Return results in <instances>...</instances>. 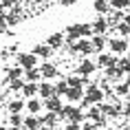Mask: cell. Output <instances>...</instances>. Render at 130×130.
<instances>
[{"mask_svg":"<svg viewBox=\"0 0 130 130\" xmlns=\"http://www.w3.org/2000/svg\"><path fill=\"white\" fill-rule=\"evenodd\" d=\"M66 35L71 38H75V40H82V38H93V27H90V22H75V24H69L66 27Z\"/></svg>","mask_w":130,"mask_h":130,"instance_id":"1","label":"cell"},{"mask_svg":"<svg viewBox=\"0 0 130 130\" xmlns=\"http://www.w3.org/2000/svg\"><path fill=\"white\" fill-rule=\"evenodd\" d=\"M38 69H40V75L42 79H55V77L60 75V69L55 66V64H51V62H42V64H38Z\"/></svg>","mask_w":130,"mask_h":130,"instance_id":"2","label":"cell"},{"mask_svg":"<svg viewBox=\"0 0 130 130\" xmlns=\"http://www.w3.org/2000/svg\"><path fill=\"white\" fill-rule=\"evenodd\" d=\"M117 62H119V55H112V53H97V62H95V66L97 71L99 69H106V66H115Z\"/></svg>","mask_w":130,"mask_h":130,"instance_id":"3","label":"cell"},{"mask_svg":"<svg viewBox=\"0 0 130 130\" xmlns=\"http://www.w3.org/2000/svg\"><path fill=\"white\" fill-rule=\"evenodd\" d=\"M106 46L110 48L112 55H121V53L128 51V40H126V38H112V40H108Z\"/></svg>","mask_w":130,"mask_h":130,"instance_id":"4","label":"cell"},{"mask_svg":"<svg viewBox=\"0 0 130 130\" xmlns=\"http://www.w3.org/2000/svg\"><path fill=\"white\" fill-rule=\"evenodd\" d=\"M71 53H77V55H82V57H88V55H93V44H90V40L82 38V40L75 42V46L71 48Z\"/></svg>","mask_w":130,"mask_h":130,"instance_id":"5","label":"cell"},{"mask_svg":"<svg viewBox=\"0 0 130 130\" xmlns=\"http://www.w3.org/2000/svg\"><path fill=\"white\" fill-rule=\"evenodd\" d=\"M15 60H18V66L24 69V71L38 66V57H35L33 53H18V55H15Z\"/></svg>","mask_w":130,"mask_h":130,"instance_id":"6","label":"cell"},{"mask_svg":"<svg viewBox=\"0 0 130 130\" xmlns=\"http://www.w3.org/2000/svg\"><path fill=\"white\" fill-rule=\"evenodd\" d=\"M97 71V66H95V62L93 60H88V57H84L79 64H77V75H84V77H90L93 73Z\"/></svg>","mask_w":130,"mask_h":130,"instance_id":"7","label":"cell"},{"mask_svg":"<svg viewBox=\"0 0 130 130\" xmlns=\"http://www.w3.org/2000/svg\"><path fill=\"white\" fill-rule=\"evenodd\" d=\"M5 22H7V27H15V24H20L22 22V9L15 5V7L9 9V13L5 15Z\"/></svg>","mask_w":130,"mask_h":130,"instance_id":"8","label":"cell"},{"mask_svg":"<svg viewBox=\"0 0 130 130\" xmlns=\"http://www.w3.org/2000/svg\"><path fill=\"white\" fill-rule=\"evenodd\" d=\"M90 27H93V33L95 35H106V31H108V20H106V15H97L95 20L90 22Z\"/></svg>","mask_w":130,"mask_h":130,"instance_id":"9","label":"cell"},{"mask_svg":"<svg viewBox=\"0 0 130 130\" xmlns=\"http://www.w3.org/2000/svg\"><path fill=\"white\" fill-rule=\"evenodd\" d=\"M46 46L53 51V48H62L64 46V33L62 31H53V33L46 38Z\"/></svg>","mask_w":130,"mask_h":130,"instance_id":"10","label":"cell"},{"mask_svg":"<svg viewBox=\"0 0 130 130\" xmlns=\"http://www.w3.org/2000/svg\"><path fill=\"white\" fill-rule=\"evenodd\" d=\"M42 104H44V108H46L48 112H60L62 106H64V104H62V99H60L57 95H51L48 99H44Z\"/></svg>","mask_w":130,"mask_h":130,"instance_id":"11","label":"cell"},{"mask_svg":"<svg viewBox=\"0 0 130 130\" xmlns=\"http://www.w3.org/2000/svg\"><path fill=\"white\" fill-rule=\"evenodd\" d=\"M22 128H24V130H42V117H40V115L27 117L24 123H22Z\"/></svg>","mask_w":130,"mask_h":130,"instance_id":"12","label":"cell"},{"mask_svg":"<svg viewBox=\"0 0 130 130\" xmlns=\"http://www.w3.org/2000/svg\"><path fill=\"white\" fill-rule=\"evenodd\" d=\"M38 95H40L42 99H48V97L53 95V84H48L46 79H40V82H38Z\"/></svg>","mask_w":130,"mask_h":130,"instance_id":"13","label":"cell"},{"mask_svg":"<svg viewBox=\"0 0 130 130\" xmlns=\"http://www.w3.org/2000/svg\"><path fill=\"white\" fill-rule=\"evenodd\" d=\"M90 44H93V53H102L106 48V44H108V40H106V35H93Z\"/></svg>","mask_w":130,"mask_h":130,"instance_id":"14","label":"cell"},{"mask_svg":"<svg viewBox=\"0 0 130 130\" xmlns=\"http://www.w3.org/2000/svg\"><path fill=\"white\" fill-rule=\"evenodd\" d=\"M57 123H60V115L46 110V115L42 117V128H44V126H46V128H57Z\"/></svg>","mask_w":130,"mask_h":130,"instance_id":"15","label":"cell"},{"mask_svg":"<svg viewBox=\"0 0 130 130\" xmlns=\"http://www.w3.org/2000/svg\"><path fill=\"white\" fill-rule=\"evenodd\" d=\"M24 108H27L31 115H38V112L44 108V104H42L38 97H31V99H27V102H24Z\"/></svg>","mask_w":130,"mask_h":130,"instance_id":"16","label":"cell"},{"mask_svg":"<svg viewBox=\"0 0 130 130\" xmlns=\"http://www.w3.org/2000/svg\"><path fill=\"white\" fill-rule=\"evenodd\" d=\"M31 53H33L35 57H42V60L46 62L48 57H51V53H53V51H51L46 44H38V46H33V51H31Z\"/></svg>","mask_w":130,"mask_h":130,"instance_id":"17","label":"cell"},{"mask_svg":"<svg viewBox=\"0 0 130 130\" xmlns=\"http://www.w3.org/2000/svg\"><path fill=\"white\" fill-rule=\"evenodd\" d=\"M104 71H106V79H110V82H112V79L117 82V79H121V77H123V71L119 69L117 64H115V66H106Z\"/></svg>","mask_w":130,"mask_h":130,"instance_id":"18","label":"cell"},{"mask_svg":"<svg viewBox=\"0 0 130 130\" xmlns=\"http://www.w3.org/2000/svg\"><path fill=\"white\" fill-rule=\"evenodd\" d=\"M22 95L27 97V99H31V97H35L38 95V82H24V86H22V90H20Z\"/></svg>","mask_w":130,"mask_h":130,"instance_id":"19","label":"cell"},{"mask_svg":"<svg viewBox=\"0 0 130 130\" xmlns=\"http://www.w3.org/2000/svg\"><path fill=\"white\" fill-rule=\"evenodd\" d=\"M66 90H69V84H66V77H62V79H57V82L53 84V95H66Z\"/></svg>","mask_w":130,"mask_h":130,"instance_id":"20","label":"cell"},{"mask_svg":"<svg viewBox=\"0 0 130 130\" xmlns=\"http://www.w3.org/2000/svg\"><path fill=\"white\" fill-rule=\"evenodd\" d=\"M66 97H69V102H71V104L82 102V97H84V88H69V90H66Z\"/></svg>","mask_w":130,"mask_h":130,"instance_id":"21","label":"cell"},{"mask_svg":"<svg viewBox=\"0 0 130 130\" xmlns=\"http://www.w3.org/2000/svg\"><path fill=\"white\" fill-rule=\"evenodd\" d=\"M93 9L97 11V15H106L110 11V5H108V0H95L93 2Z\"/></svg>","mask_w":130,"mask_h":130,"instance_id":"22","label":"cell"},{"mask_svg":"<svg viewBox=\"0 0 130 130\" xmlns=\"http://www.w3.org/2000/svg\"><path fill=\"white\" fill-rule=\"evenodd\" d=\"M24 77V69H20V66H11V69H7V82L9 79H22Z\"/></svg>","mask_w":130,"mask_h":130,"instance_id":"23","label":"cell"},{"mask_svg":"<svg viewBox=\"0 0 130 130\" xmlns=\"http://www.w3.org/2000/svg\"><path fill=\"white\" fill-rule=\"evenodd\" d=\"M22 123H24V117H22L20 112H11V117H9V126L15 128V130H20Z\"/></svg>","mask_w":130,"mask_h":130,"instance_id":"24","label":"cell"},{"mask_svg":"<svg viewBox=\"0 0 130 130\" xmlns=\"http://www.w3.org/2000/svg\"><path fill=\"white\" fill-rule=\"evenodd\" d=\"M24 79H27V82H40L42 79L40 69H38V66H35V69H27L24 71Z\"/></svg>","mask_w":130,"mask_h":130,"instance_id":"25","label":"cell"},{"mask_svg":"<svg viewBox=\"0 0 130 130\" xmlns=\"http://www.w3.org/2000/svg\"><path fill=\"white\" fill-rule=\"evenodd\" d=\"M115 95H117V97H130V86H128L126 82H119V84L115 86Z\"/></svg>","mask_w":130,"mask_h":130,"instance_id":"26","label":"cell"},{"mask_svg":"<svg viewBox=\"0 0 130 130\" xmlns=\"http://www.w3.org/2000/svg\"><path fill=\"white\" fill-rule=\"evenodd\" d=\"M66 84H69V88H84L82 86V75H69L66 77Z\"/></svg>","mask_w":130,"mask_h":130,"instance_id":"27","label":"cell"},{"mask_svg":"<svg viewBox=\"0 0 130 130\" xmlns=\"http://www.w3.org/2000/svg\"><path fill=\"white\" fill-rule=\"evenodd\" d=\"M110 9H119V11H126L130 7V0H108Z\"/></svg>","mask_w":130,"mask_h":130,"instance_id":"28","label":"cell"},{"mask_svg":"<svg viewBox=\"0 0 130 130\" xmlns=\"http://www.w3.org/2000/svg\"><path fill=\"white\" fill-rule=\"evenodd\" d=\"M86 119H90L93 123H95L97 119H102V110H99V106H90L88 112H86Z\"/></svg>","mask_w":130,"mask_h":130,"instance_id":"29","label":"cell"},{"mask_svg":"<svg viewBox=\"0 0 130 130\" xmlns=\"http://www.w3.org/2000/svg\"><path fill=\"white\" fill-rule=\"evenodd\" d=\"M24 110V102L22 99H11L9 102V112H22Z\"/></svg>","mask_w":130,"mask_h":130,"instance_id":"30","label":"cell"},{"mask_svg":"<svg viewBox=\"0 0 130 130\" xmlns=\"http://www.w3.org/2000/svg\"><path fill=\"white\" fill-rule=\"evenodd\" d=\"M115 31L121 35V38H130V24H126V22H119L115 27Z\"/></svg>","mask_w":130,"mask_h":130,"instance_id":"31","label":"cell"},{"mask_svg":"<svg viewBox=\"0 0 130 130\" xmlns=\"http://www.w3.org/2000/svg\"><path fill=\"white\" fill-rule=\"evenodd\" d=\"M117 66L123 71V75H128V73H130V57H123V60H119V62H117Z\"/></svg>","mask_w":130,"mask_h":130,"instance_id":"32","label":"cell"},{"mask_svg":"<svg viewBox=\"0 0 130 130\" xmlns=\"http://www.w3.org/2000/svg\"><path fill=\"white\" fill-rule=\"evenodd\" d=\"M24 86V79H9V88L11 90H22Z\"/></svg>","mask_w":130,"mask_h":130,"instance_id":"33","label":"cell"},{"mask_svg":"<svg viewBox=\"0 0 130 130\" xmlns=\"http://www.w3.org/2000/svg\"><path fill=\"white\" fill-rule=\"evenodd\" d=\"M121 115L130 117V97H126V102H121Z\"/></svg>","mask_w":130,"mask_h":130,"instance_id":"34","label":"cell"},{"mask_svg":"<svg viewBox=\"0 0 130 130\" xmlns=\"http://www.w3.org/2000/svg\"><path fill=\"white\" fill-rule=\"evenodd\" d=\"M18 5V0H0V7L2 9H11V7H15Z\"/></svg>","mask_w":130,"mask_h":130,"instance_id":"35","label":"cell"},{"mask_svg":"<svg viewBox=\"0 0 130 130\" xmlns=\"http://www.w3.org/2000/svg\"><path fill=\"white\" fill-rule=\"evenodd\" d=\"M9 31V27H7V22H5V18H2V20H0V35H5Z\"/></svg>","mask_w":130,"mask_h":130,"instance_id":"36","label":"cell"},{"mask_svg":"<svg viewBox=\"0 0 130 130\" xmlns=\"http://www.w3.org/2000/svg\"><path fill=\"white\" fill-rule=\"evenodd\" d=\"M9 55H11V51H9V48H2V51H0V62L9 60Z\"/></svg>","mask_w":130,"mask_h":130,"instance_id":"37","label":"cell"},{"mask_svg":"<svg viewBox=\"0 0 130 130\" xmlns=\"http://www.w3.org/2000/svg\"><path fill=\"white\" fill-rule=\"evenodd\" d=\"M82 130H97V126L93 121H88V123H82Z\"/></svg>","mask_w":130,"mask_h":130,"instance_id":"38","label":"cell"},{"mask_svg":"<svg viewBox=\"0 0 130 130\" xmlns=\"http://www.w3.org/2000/svg\"><path fill=\"white\" fill-rule=\"evenodd\" d=\"M75 2H77V0H60V5H62V7H73Z\"/></svg>","mask_w":130,"mask_h":130,"instance_id":"39","label":"cell"},{"mask_svg":"<svg viewBox=\"0 0 130 130\" xmlns=\"http://www.w3.org/2000/svg\"><path fill=\"white\" fill-rule=\"evenodd\" d=\"M64 130H79V126H77V123H66Z\"/></svg>","mask_w":130,"mask_h":130,"instance_id":"40","label":"cell"},{"mask_svg":"<svg viewBox=\"0 0 130 130\" xmlns=\"http://www.w3.org/2000/svg\"><path fill=\"white\" fill-rule=\"evenodd\" d=\"M121 22H126V24H130V13L128 11H123V20Z\"/></svg>","mask_w":130,"mask_h":130,"instance_id":"41","label":"cell"},{"mask_svg":"<svg viewBox=\"0 0 130 130\" xmlns=\"http://www.w3.org/2000/svg\"><path fill=\"white\" fill-rule=\"evenodd\" d=\"M5 15H7V13H5V9L0 7V20H2V18H5Z\"/></svg>","mask_w":130,"mask_h":130,"instance_id":"42","label":"cell"},{"mask_svg":"<svg viewBox=\"0 0 130 130\" xmlns=\"http://www.w3.org/2000/svg\"><path fill=\"white\" fill-rule=\"evenodd\" d=\"M126 84H128V86H130V73H128V75H126Z\"/></svg>","mask_w":130,"mask_h":130,"instance_id":"43","label":"cell"},{"mask_svg":"<svg viewBox=\"0 0 130 130\" xmlns=\"http://www.w3.org/2000/svg\"><path fill=\"white\" fill-rule=\"evenodd\" d=\"M126 53H128V57H130V42H128V51H126Z\"/></svg>","mask_w":130,"mask_h":130,"instance_id":"44","label":"cell"},{"mask_svg":"<svg viewBox=\"0 0 130 130\" xmlns=\"http://www.w3.org/2000/svg\"><path fill=\"white\" fill-rule=\"evenodd\" d=\"M0 130H15V128H11V126H9V128H0Z\"/></svg>","mask_w":130,"mask_h":130,"instance_id":"45","label":"cell"},{"mask_svg":"<svg viewBox=\"0 0 130 130\" xmlns=\"http://www.w3.org/2000/svg\"><path fill=\"white\" fill-rule=\"evenodd\" d=\"M42 130H55V128H46V126H44V128H42Z\"/></svg>","mask_w":130,"mask_h":130,"instance_id":"46","label":"cell"},{"mask_svg":"<svg viewBox=\"0 0 130 130\" xmlns=\"http://www.w3.org/2000/svg\"><path fill=\"white\" fill-rule=\"evenodd\" d=\"M33 2H40V0H33Z\"/></svg>","mask_w":130,"mask_h":130,"instance_id":"47","label":"cell"},{"mask_svg":"<svg viewBox=\"0 0 130 130\" xmlns=\"http://www.w3.org/2000/svg\"><path fill=\"white\" fill-rule=\"evenodd\" d=\"M20 130H24V128H20Z\"/></svg>","mask_w":130,"mask_h":130,"instance_id":"48","label":"cell"},{"mask_svg":"<svg viewBox=\"0 0 130 130\" xmlns=\"http://www.w3.org/2000/svg\"><path fill=\"white\" fill-rule=\"evenodd\" d=\"M0 64H2V62H0Z\"/></svg>","mask_w":130,"mask_h":130,"instance_id":"49","label":"cell"}]
</instances>
